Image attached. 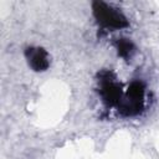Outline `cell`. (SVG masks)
<instances>
[{"label":"cell","mask_w":159,"mask_h":159,"mask_svg":"<svg viewBox=\"0 0 159 159\" xmlns=\"http://www.w3.org/2000/svg\"><path fill=\"white\" fill-rule=\"evenodd\" d=\"M92 9L94 17L102 26L111 29H122L128 26V21L125 16L120 11H118L117 9L112 7L106 2L94 1L92 4Z\"/></svg>","instance_id":"obj_1"},{"label":"cell","mask_w":159,"mask_h":159,"mask_svg":"<svg viewBox=\"0 0 159 159\" xmlns=\"http://www.w3.org/2000/svg\"><path fill=\"white\" fill-rule=\"evenodd\" d=\"M144 103V86L139 81L129 84L127 96L118 103V109L123 116H135L142 112Z\"/></svg>","instance_id":"obj_2"},{"label":"cell","mask_w":159,"mask_h":159,"mask_svg":"<svg viewBox=\"0 0 159 159\" xmlns=\"http://www.w3.org/2000/svg\"><path fill=\"white\" fill-rule=\"evenodd\" d=\"M109 76V72H103L101 75V96L107 104L118 106L122 99V89L120 86L117 84Z\"/></svg>","instance_id":"obj_3"},{"label":"cell","mask_w":159,"mask_h":159,"mask_svg":"<svg viewBox=\"0 0 159 159\" xmlns=\"http://www.w3.org/2000/svg\"><path fill=\"white\" fill-rule=\"evenodd\" d=\"M25 56L27 58L29 66L36 72H42V71L47 70V67L50 65L48 55L41 47H29V48H26Z\"/></svg>","instance_id":"obj_4"},{"label":"cell","mask_w":159,"mask_h":159,"mask_svg":"<svg viewBox=\"0 0 159 159\" xmlns=\"http://www.w3.org/2000/svg\"><path fill=\"white\" fill-rule=\"evenodd\" d=\"M133 43L127 39H120L117 42V50L122 57H128L133 52Z\"/></svg>","instance_id":"obj_5"}]
</instances>
